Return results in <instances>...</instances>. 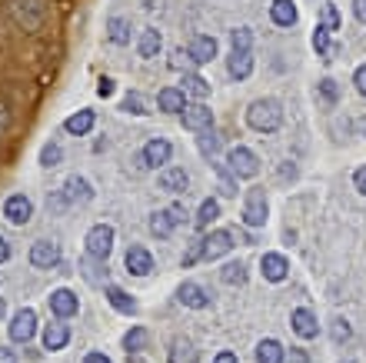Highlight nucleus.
Here are the masks:
<instances>
[{
  "label": "nucleus",
  "mask_w": 366,
  "mask_h": 363,
  "mask_svg": "<svg viewBox=\"0 0 366 363\" xmlns=\"http://www.w3.org/2000/svg\"><path fill=\"white\" fill-rule=\"evenodd\" d=\"M353 13H356V21L366 23V0H353Z\"/></svg>",
  "instance_id": "nucleus-54"
},
{
  "label": "nucleus",
  "mask_w": 366,
  "mask_h": 363,
  "mask_svg": "<svg viewBox=\"0 0 366 363\" xmlns=\"http://www.w3.org/2000/svg\"><path fill=\"white\" fill-rule=\"evenodd\" d=\"M226 70H230L233 80H247L253 74V54L250 50H233L230 60H226Z\"/></svg>",
  "instance_id": "nucleus-24"
},
{
  "label": "nucleus",
  "mask_w": 366,
  "mask_h": 363,
  "mask_svg": "<svg viewBox=\"0 0 366 363\" xmlns=\"http://www.w3.org/2000/svg\"><path fill=\"white\" fill-rule=\"evenodd\" d=\"M120 111H123V113H133V117H143V113H150V111H147V104H143V97L137 94V90H130L127 97H123Z\"/></svg>",
  "instance_id": "nucleus-39"
},
{
  "label": "nucleus",
  "mask_w": 366,
  "mask_h": 363,
  "mask_svg": "<svg viewBox=\"0 0 366 363\" xmlns=\"http://www.w3.org/2000/svg\"><path fill=\"white\" fill-rule=\"evenodd\" d=\"M4 217H7V223H13V227H27L33 217V203L27 194H11V197L4 200Z\"/></svg>",
  "instance_id": "nucleus-6"
},
{
  "label": "nucleus",
  "mask_w": 366,
  "mask_h": 363,
  "mask_svg": "<svg viewBox=\"0 0 366 363\" xmlns=\"http://www.w3.org/2000/svg\"><path fill=\"white\" fill-rule=\"evenodd\" d=\"M356 90H360V94H363V97H366V64L363 67H360V70H356Z\"/></svg>",
  "instance_id": "nucleus-51"
},
{
  "label": "nucleus",
  "mask_w": 366,
  "mask_h": 363,
  "mask_svg": "<svg viewBox=\"0 0 366 363\" xmlns=\"http://www.w3.org/2000/svg\"><path fill=\"white\" fill-rule=\"evenodd\" d=\"M346 363H353V360H346Z\"/></svg>",
  "instance_id": "nucleus-61"
},
{
  "label": "nucleus",
  "mask_w": 366,
  "mask_h": 363,
  "mask_svg": "<svg viewBox=\"0 0 366 363\" xmlns=\"http://www.w3.org/2000/svg\"><path fill=\"white\" fill-rule=\"evenodd\" d=\"M160 47H163V37H160V30L157 27H147V30L140 33V44H137V50H140V57H157L160 54Z\"/></svg>",
  "instance_id": "nucleus-28"
},
{
  "label": "nucleus",
  "mask_w": 366,
  "mask_h": 363,
  "mask_svg": "<svg viewBox=\"0 0 366 363\" xmlns=\"http://www.w3.org/2000/svg\"><path fill=\"white\" fill-rule=\"evenodd\" d=\"M87 253L90 257H97V260H107L110 250H113V227L110 223H94L90 230H87Z\"/></svg>",
  "instance_id": "nucleus-4"
},
{
  "label": "nucleus",
  "mask_w": 366,
  "mask_h": 363,
  "mask_svg": "<svg viewBox=\"0 0 366 363\" xmlns=\"http://www.w3.org/2000/svg\"><path fill=\"white\" fill-rule=\"evenodd\" d=\"M37 333V313L30 307H21L11 317V340L13 343H30Z\"/></svg>",
  "instance_id": "nucleus-8"
},
{
  "label": "nucleus",
  "mask_w": 366,
  "mask_h": 363,
  "mask_svg": "<svg viewBox=\"0 0 366 363\" xmlns=\"http://www.w3.org/2000/svg\"><path fill=\"white\" fill-rule=\"evenodd\" d=\"M196 260H204V243H200V240L190 243V250L183 253V267H194Z\"/></svg>",
  "instance_id": "nucleus-45"
},
{
  "label": "nucleus",
  "mask_w": 366,
  "mask_h": 363,
  "mask_svg": "<svg viewBox=\"0 0 366 363\" xmlns=\"http://www.w3.org/2000/svg\"><path fill=\"white\" fill-rule=\"evenodd\" d=\"M353 130L360 133V137H366V117H356V121H353Z\"/></svg>",
  "instance_id": "nucleus-58"
},
{
  "label": "nucleus",
  "mask_w": 366,
  "mask_h": 363,
  "mask_svg": "<svg viewBox=\"0 0 366 363\" xmlns=\"http://www.w3.org/2000/svg\"><path fill=\"white\" fill-rule=\"evenodd\" d=\"M313 47H316V54L323 57V60H333V47H330V30H326L323 23H320V27H316V30H313Z\"/></svg>",
  "instance_id": "nucleus-37"
},
{
  "label": "nucleus",
  "mask_w": 366,
  "mask_h": 363,
  "mask_svg": "<svg viewBox=\"0 0 366 363\" xmlns=\"http://www.w3.org/2000/svg\"><path fill=\"white\" fill-rule=\"evenodd\" d=\"M200 243H204V260H220L223 253L233 250V233L230 230H214V233H206Z\"/></svg>",
  "instance_id": "nucleus-12"
},
{
  "label": "nucleus",
  "mask_w": 366,
  "mask_h": 363,
  "mask_svg": "<svg viewBox=\"0 0 366 363\" xmlns=\"http://www.w3.org/2000/svg\"><path fill=\"white\" fill-rule=\"evenodd\" d=\"M230 44H233V50H250L253 47V33L247 27H240V30L230 33Z\"/></svg>",
  "instance_id": "nucleus-41"
},
{
  "label": "nucleus",
  "mask_w": 366,
  "mask_h": 363,
  "mask_svg": "<svg viewBox=\"0 0 366 363\" xmlns=\"http://www.w3.org/2000/svg\"><path fill=\"white\" fill-rule=\"evenodd\" d=\"M290 360L293 363H306V357H303V353H290Z\"/></svg>",
  "instance_id": "nucleus-59"
},
{
  "label": "nucleus",
  "mask_w": 366,
  "mask_h": 363,
  "mask_svg": "<svg viewBox=\"0 0 366 363\" xmlns=\"http://www.w3.org/2000/svg\"><path fill=\"white\" fill-rule=\"evenodd\" d=\"M247 123L253 127V130L260 133H273V130H280V123H283V107L277 104V100H253L250 104V111H247Z\"/></svg>",
  "instance_id": "nucleus-2"
},
{
  "label": "nucleus",
  "mask_w": 366,
  "mask_h": 363,
  "mask_svg": "<svg viewBox=\"0 0 366 363\" xmlns=\"http://www.w3.org/2000/svg\"><path fill=\"white\" fill-rule=\"evenodd\" d=\"M170 217H173L177 223H183V220H187V207H183V203H173V207H170Z\"/></svg>",
  "instance_id": "nucleus-52"
},
{
  "label": "nucleus",
  "mask_w": 366,
  "mask_h": 363,
  "mask_svg": "<svg viewBox=\"0 0 366 363\" xmlns=\"http://www.w3.org/2000/svg\"><path fill=\"white\" fill-rule=\"evenodd\" d=\"M0 363H17V353L11 347H0Z\"/></svg>",
  "instance_id": "nucleus-55"
},
{
  "label": "nucleus",
  "mask_w": 366,
  "mask_h": 363,
  "mask_svg": "<svg viewBox=\"0 0 366 363\" xmlns=\"http://www.w3.org/2000/svg\"><path fill=\"white\" fill-rule=\"evenodd\" d=\"M30 264L37 267V270H54L57 264H60V243L54 240H33L30 247Z\"/></svg>",
  "instance_id": "nucleus-10"
},
{
  "label": "nucleus",
  "mask_w": 366,
  "mask_h": 363,
  "mask_svg": "<svg viewBox=\"0 0 366 363\" xmlns=\"http://www.w3.org/2000/svg\"><path fill=\"white\" fill-rule=\"evenodd\" d=\"M47 303H50V310H54L57 320H70L80 313V300H77L74 290H67V286H57L54 294L47 297Z\"/></svg>",
  "instance_id": "nucleus-9"
},
{
  "label": "nucleus",
  "mask_w": 366,
  "mask_h": 363,
  "mask_svg": "<svg viewBox=\"0 0 366 363\" xmlns=\"http://www.w3.org/2000/svg\"><path fill=\"white\" fill-rule=\"evenodd\" d=\"M350 337V327H346V320H336V327H333V340H346Z\"/></svg>",
  "instance_id": "nucleus-49"
},
{
  "label": "nucleus",
  "mask_w": 366,
  "mask_h": 363,
  "mask_svg": "<svg viewBox=\"0 0 366 363\" xmlns=\"http://www.w3.org/2000/svg\"><path fill=\"white\" fill-rule=\"evenodd\" d=\"M64 197H67V203L70 207H84V203H90L94 200V187L87 184L84 177H67L64 180Z\"/></svg>",
  "instance_id": "nucleus-13"
},
{
  "label": "nucleus",
  "mask_w": 366,
  "mask_h": 363,
  "mask_svg": "<svg viewBox=\"0 0 366 363\" xmlns=\"http://www.w3.org/2000/svg\"><path fill=\"white\" fill-rule=\"evenodd\" d=\"M97 94H100V97H110V94H113V80H110V77H100V80H97Z\"/></svg>",
  "instance_id": "nucleus-48"
},
{
  "label": "nucleus",
  "mask_w": 366,
  "mask_h": 363,
  "mask_svg": "<svg viewBox=\"0 0 366 363\" xmlns=\"http://www.w3.org/2000/svg\"><path fill=\"white\" fill-rule=\"evenodd\" d=\"M257 363H283V347L277 340H263L257 347Z\"/></svg>",
  "instance_id": "nucleus-35"
},
{
  "label": "nucleus",
  "mask_w": 366,
  "mask_h": 363,
  "mask_svg": "<svg viewBox=\"0 0 366 363\" xmlns=\"http://www.w3.org/2000/svg\"><path fill=\"white\" fill-rule=\"evenodd\" d=\"M123 267H127V274L133 277H147L153 270V257L147 247H130L127 257H123Z\"/></svg>",
  "instance_id": "nucleus-15"
},
{
  "label": "nucleus",
  "mask_w": 366,
  "mask_h": 363,
  "mask_svg": "<svg viewBox=\"0 0 366 363\" xmlns=\"http://www.w3.org/2000/svg\"><path fill=\"white\" fill-rule=\"evenodd\" d=\"M47 207L54 210V213H64V210L70 207V203H67V197H64V190H57V194H50V197H47Z\"/></svg>",
  "instance_id": "nucleus-46"
},
{
  "label": "nucleus",
  "mask_w": 366,
  "mask_h": 363,
  "mask_svg": "<svg viewBox=\"0 0 366 363\" xmlns=\"http://www.w3.org/2000/svg\"><path fill=\"white\" fill-rule=\"evenodd\" d=\"M123 347H127V353H143L150 347V330H147V327H133V330L123 337Z\"/></svg>",
  "instance_id": "nucleus-33"
},
{
  "label": "nucleus",
  "mask_w": 366,
  "mask_h": 363,
  "mask_svg": "<svg viewBox=\"0 0 366 363\" xmlns=\"http://www.w3.org/2000/svg\"><path fill=\"white\" fill-rule=\"evenodd\" d=\"M7 11H11L13 23L27 33L43 30V23H47V17H50L47 0H7Z\"/></svg>",
  "instance_id": "nucleus-1"
},
{
  "label": "nucleus",
  "mask_w": 366,
  "mask_h": 363,
  "mask_svg": "<svg viewBox=\"0 0 366 363\" xmlns=\"http://www.w3.org/2000/svg\"><path fill=\"white\" fill-rule=\"evenodd\" d=\"M173 227H177V220L170 217V210H157V213L150 217V233L153 237H163V240H167V237L173 233Z\"/></svg>",
  "instance_id": "nucleus-32"
},
{
  "label": "nucleus",
  "mask_w": 366,
  "mask_h": 363,
  "mask_svg": "<svg viewBox=\"0 0 366 363\" xmlns=\"http://www.w3.org/2000/svg\"><path fill=\"white\" fill-rule=\"evenodd\" d=\"M216 177H220V194L223 197H237V184H233V174H230V167L223 164H214Z\"/></svg>",
  "instance_id": "nucleus-40"
},
{
  "label": "nucleus",
  "mask_w": 366,
  "mask_h": 363,
  "mask_svg": "<svg viewBox=\"0 0 366 363\" xmlns=\"http://www.w3.org/2000/svg\"><path fill=\"white\" fill-rule=\"evenodd\" d=\"M353 184H356V190H360V194H366V167H360V170L353 174Z\"/></svg>",
  "instance_id": "nucleus-50"
},
{
  "label": "nucleus",
  "mask_w": 366,
  "mask_h": 363,
  "mask_svg": "<svg viewBox=\"0 0 366 363\" xmlns=\"http://www.w3.org/2000/svg\"><path fill=\"white\" fill-rule=\"evenodd\" d=\"M214 363H240V360H237V353L223 350V353H216V360H214Z\"/></svg>",
  "instance_id": "nucleus-57"
},
{
  "label": "nucleus",
  "mask_w": 366,
  "mask_h": 363,
  "mask_svg": "<svg viewBox=\"0 0 366 363\" xmlns=\"http://www.w3.org/2000/svg\"><path fill=\"white\" fill-rule=\"evenodd\" d=\"M270 17L277 27H293L296 23V7H293L290 0H273L270 4Z\"/></svg>",
  "instance_id": "nucleus-26"
},
{
  "label": "nucleus",
  "mask_w": 366,
  "mask_h": 363,
  "mask_svg": "<svg viewBox=\"0 0 366 363\" xmlns=\"http://www.w3.org/2000/svg\"><path fill=\"white\" fill-rule=\"evenodd\" d=\"M320 94H323V100L326 104H336V100H340V87H336V80H320Z\"/></svg>",
  "instance_id": "nucleus-44"
},
{
  "label": "nucleus",
  "mask_w": 366,
  "mask_h": 363,
  "mask_svg": "<svg viewBox=\"0 0 366 363\" xmlns=\"http://www.w3.org/2000/svg\"><path fill=\"white\" fill-rule=\"evenodd\" d=\"M190 64H194V57L187 54L183 47H180V50H173V54H170V70H187V67H190Z\"/></svg>",
  "instance_id": "nucleus-43"
},
{
  "label": "nucleus",
  "mask_w": 366,
  "mask_h": 363,
  "mask_svg": "<svg viewBox=\"0 0 366 363\" xmlns=\"http://www.w3.org/2000/svg\"><path fill=\"white\" fill-rule=\"evenodd\" d=\"M157 107H160L163 113H183V107H187V94H183L180 87H163L160 94H157Z\"/></svg>",
  "instance_id": "nucleus-23"
},
{
  "label": "nucleus",
  "mask_w": 366,
  "mask_h": 363,
  "mask_svg": "<svg viewBox=\"0 0 366 363\" xmlns=\"http://www.w3.org/2000/svg\"><path fill=\"white\" fill-rule=\"evenodd\" d=\"M220 280L230 286H240V284H247V267L240 264V260H233V264H226L223 270H220Z\"/></svg>",
  "instance_id": "nucleus-36"
},
{
  "label": "nucleus",
  "mask_w": 366,
  "mask_h": 363,
  "mask_svg": "<svg viewBox=\"0 0 366 363\" xmlns=\"http://www.w3.org/2000/svg\"><path fill=\"white\" fill-rule=\"evenodd\" d=\"M170 363H200V357H196L194 343L183 340V337H177V340L170 343Z\"/></svg>",
  "instance_id": "nucleus-29"
},
{
  "label": "nucleus",
  "mask_w": 366,
  "mask_h": 363,
  "mask_svg": "<svg viewBox=\"0 0 366 363\" xmlns=\"http://www.w3.org/2000/svg\"><path fill=\"white\" fill-rule=\"evenodd\" d=\"M183 94L187 97H194V100H204V97H210V84H206L200 74H183Z\"/></svg>",
  "instance_id": "nucleus-30"
},
{
  "label": "nucleus",
  "mask_w": 366,
  "mask_h": 363,
  "mask_svg": "<svg viewBox=\"0 0 366 363\" xmlns=\"http://www.w3.org/2000/svg\"><path fill=\"white\" fill-rule=\"evenodd\" d=\"M177 300H180L183 307H190V310L210 307V294H206L200 284H194V280H183L180 290H177Z\"/></svg>",
  "instance_id": "nucleus-14"
},
{
  "label": "nucleus",
  "mask_w": 366,
  "mask_h": 363,
  "mask_svg": "<svg viewBox=\"0 0 366 363\" xmlns=\"http://www.w3.org/2000/svg\"><path fill=\"white\" fill-rule=\"evenodd\" d=\"M7 127H11V107H7V104L0 100V137L7 133Z\"/></svg>",
  "instance_id": "nucleus-47"
},
{
  "label": "nucleus",
  "mask_w": 366,
  "mask_h": 363,
  "mask_svg": "<svg viewBox=\"0 0 366 363\" xmlns=\"http://www.w3.org/2000/svg\"><path fill=\"white\" fill-rule=\"evenodd\" d=\"M67 343H70V327H67L64 320H57V323H47L43 327V350H64Z\"/></svg>",
  "instance_id": "nucleus-19"
},
{
  "label": "nucleus",
  "mask_w": 366,
  "mask_h": 363,
  "mask_svg": "<svg viewBox=\"0 0 366 363\" xmlns=\"http://www.w3.org/2000/svg\"><path fill=\"white\" fill-rule=\"evenodd\" d=\"M323 27L330 33L340 30V13H336V4H323Z\"/></svg>",
  "instance_id": "nucleus-42"
},
{
  "label": "nucleus",
  "mask_w": 366,
  "mask_h": 363,
  "mask_svg": "<svg viewBox=\"0 0 366 363\" xmlns=\"http://www.w3.org/2000/svg\"><path fill=\"white\" fill-rule=\"evenodd\" d=\"M7 317V303H4V300H0V320Z\"/></svg>",
  "instance_id": "nucleus-60"
},
{
  "label": "nucleus",
  "mask_w": 366,
  "mask_h": 363,
  "mask_svg": "<svg viewBox=\"0 0 366 363\" xmlns=\"http://www.w3.org/2000/svg\"><path fill=\"white\" fill-rule=\"evenodd\" d=\"M267 194H263V187H253L247 194V203H243V223L247 227H263L267 223Z\"/></svg>",
  "instance_id": "nucleus-7"
},
{
  "label": "nucleus",
  "mask_w": 366,
  "mask_h": 363,
  "mask_svg": "<svg viewBox=\"0 0 366 363\" xmlns=\"http://www.w3.org/2000/svg\"><path fill=\"white\" fill-rule=\"evenodd\" d=\"M94 123H97V113L90 111V107H84V111L70 113L64 121V130L70 133V137H87V133L94 130Z\"/></svg>",
  "instance_id": "nucleus-18"
},
{
  "label": "nucleus",
  "mask_w": 366,
  "mask_h": 363,
  "mask_svg": "<svg viewBox=\"0 0 366 363\" xmlns=\"http://www.w3.org/2000/svg\"><path fill=\"white\" fill-rule=\"evenodd\" d=\"M80 274H84V280L90 286H107V277H110L107 260H97V257L87 253L84 260H80Z\"/></svg>",
  "instance_id": "nucleus-16"
},
{
  "label": "nucleus",
  "mask_w": 366,
  "mask_h": 363,
  "mask_svg": "<svg viewBox=\"0 0 366 363\" xmlns=\"http://www.w3.org/2000/svg\"><path fill=\"white\" fill-rule=\"evenodd\" d=\"M187 187H190V177H187L183 167H163L160 190H167V194H187Z\"/></svg>",
  "instance_id": "nucleus-20"
},
{
  "label": "nucleus",
  "mask_w": 366,
  "mask_h": 363,
  "mask_svg": "<svg viewBox=\"0 0 366 363\" xmlns=\"http://www.w3.org/2000/svg\"><path fill=\"white\" fill-rule=\"evenodd\" d=\"M183 127L187 130H194V133H200V130H210L214 127V111L206 107L204 100H196V104H190V107H183Z\"/></svg>",
  "instance_id": "nucleus-11"
},
{
  "label": "nucleus",
  "mask_w": 366,
  "mask_h": 363,
  "mask_svg": "<svg viewBox=\"0 0 366 363\" xmlns=\"http://www.w3.org/2000/svg\"><path fill=\"white\" fill-rule=\"evenodd\" d=\"M226 167H230V174L233 177H257L260 174V157L250 150V147H230V154H226Z\"/></svg>",
  "instance_id": "nucleus-3"
},
{
  "label": "nucleus",
  "mask_w": 366,
  "mask_h": 363,
  "mask_svg": "<svg viewBox=\"0 0 366 363\" xmlns=\"http://www.w3.org/2000/svg\"><path fill=\"white\" fill-rule=\"evenodd\" d=\"M293 330H296V337H303V340H310V337H316V330H320V323H316V317H313L306 307L293 310Z\"/></svg>",
  "instance_id": "nucleus-25"
},
{
  "label": "nucleus",
  "mask_w": 366,
  "mask_h": 363,
  "mask_svg": "<svg viewBox=\"0 0 366 363\" xmlns=\"http://www.w3.org/2000/svg\"><path fill=\"white\" fill-rule=\"evenodd\" d=\"M104 297H107V303L113 310H117V313H123V317H133V313H137V300L130 297L127 290H120V286H113V284H107L104 286Z\"/></svg>",
  "instance_id": "nucleus-17"
},
{
  "label": "nucleus",
  "mask_w": 366,
  "mask_h": 363,
  "mask_svg": "<svg viewBox=\"0 0 366 363\" xmlns=\"http://www.w3.org/2000/svg\"><path fill=\"white\" fill-rule=\"evenodd\" d=\"M60 160H64V147L57 140H47L40 150V167H47V170H54V167H60Z\"/></svg>",
  "instance_id": "nucleus-34"
},
{
  "label": "nucleus",
  "mask_w": 366,
  "mask_h": 363,
  "mask_svg": "<svg viewBox=\"0 0 366 363\" xmlns=\"http://www.w3.org/2000/svg\"><path fill=\"white\" fill-rule=\"evenodd\" d=\"M130 30H133V27H130V21H127V17H120V13L107 21V37H110V44H117V47L130 44Z\"/></svg>",
  "instance_id": "nucleus-27"
},
{
  "label": "nucleus",
  "mask_w": 366,
  "mask_h": 363,
  "mask_svg": "<svg viewBox=\"0 0 366 363\" xmlns=\"http://www.w3.org/2000/svg\"><path fill=\"white\" fill-rule=\"evenodd\" d=\"M260 270H263V277H267V280L280 284L283 277H287V270H290V264H287V257H283V253H263Z\"/></svg>",
  "instance_id": "nucleus-22"
},
{
  "label": "nucleus",
  "mask_w": 366,
  "mask_h": 363,
  "mask_svg": "<svg viewBox=\"0 0 366 363\" xmlns=\"http://www.w3.org/2000/svg\"><path fill=\"white\" fill-rule=\"evenodd\" d=\"M84 363H110V357L107 353H100V350H94V353H87L84 357Z\"/></svg>",
  "instance_id": "nucleus-53"
},
{
  "label": "nucleus",
  "mask_w": 366,
  "mask_h": 363,
  "mask_svg": "<svg viewBox=\"0 0 366 363\" xmlns=\"http://www.w3.org/2000/svg\"><path fill=\"white\" fill-rule=\"evenodd\" d=\"M7 260H11V243L0 237V264H7Z\"/></svg>",
  "instance_id": "nucleus-56"
},
{
  "label": "nucleus",
  "mask_w": 366,
  "mask_h": 363,
  "mask_svg": "<svg viewBox=\"0 0 366 363\" xmlns=\"http://www.w3.org/2000/svg\"><path fill=\"white\" fill-rule=\"evenodd\" d=\"M216 217H220V203H216L214 197H206L204 203H200V210H196V217H194L196 230H206V227H210Z\"/></svg>",
  "instance_id": "nucleus-31"
},
{
  "label": "nucleus",
  "mask_w": 366,
  "mask_h": 363,
  "mask_svg": "<svg viewBox=\"0 0 366 363\" xmlns=\"http://www.w3.org/2000/svg\"><path fill=\"white\" fill-rule=\"evenodd\" d=\"M196 147H200V154H204L206 160H214V154L220 150V137L214 133V127H210V130H200V137H196Z\"/></svg>",
  "instance_id": "nucleus-38"
},
{
  "label": "nucleus",
  "mask_w": 366,
  "mask_h": 363,
  "mask_svg": "<svg viewBox=\"0 0 366 363\" xmlns=\"http://www.w3.org/2000/svg\"><path fill=\"white\" fill-rule=\"evenodd\" d=\"M170 157H173V143L170 140H163V137H153V140H147V147L140 150V157H137V164L140 167H163V164H170Z\"/></svg>",
  "instance_id": "nucleus-5"
},
{
  "label": "nucleus",
  "mask_w": 366,
  "mask_h": 363,
  "mask_svg": "<svg viewBox=\"0 0 366 363\" xmlns=\"http://www.w3.org/2000/svg\"><path fill=\"white\" fill-rule=\"evenodd\" d=\"M187 54L194 57V64H210L216 57V40L214 37H206V33H196L190 47H187Z\"/></svg>",
  "instance_id": "nucleus-21"
}]
</instances>
